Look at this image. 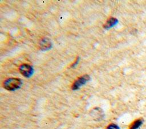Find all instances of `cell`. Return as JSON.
Here are the masks:
<instances>
[{
	"label": "cell",
	"mask_w": 146,
	"mask_h": 129,
	"mask_svg": "<svg viewBox=\"0 0 146 129\" xmlns=\"http://www.w3.org/2000/svg\"><path fill=\"white\" fill-rule=\"evenodd\" d=\"M143 123V119L141 118L137 119L134 120L129 126V129H138Z\"/></svg>",
	"instance_id": "6"
},
{
	"label": "cell",
	"mask_w": 146,
	"mask_h": 129,
	"mask_svg": "<svg viewBox=\"0 0 146 129\" xmlns=\"http://www.w3.org/2000/svg\"><path fill=\"white\" fill-rule=\"evenodd\" d=\"M90 80V77L88 75L86 74L80 77H79L78 80H76L75 82L73 84L72 89V90H77L79 89L82 86L84 85L88 81Z\"/></svg>",
	"instance_id": "3"
},
{
	"label": "cell",
	"mask_w": 146,
	"mask_h": 129,
	"mask_svg": "<svg viewBox=\"0 0 146 129\" xmlns=\"http://www.w3.org/2000/svg\"><path fill=\"white\" fill-rule=\"evenodd\" d=\"M118 23V20L115 18H111L109 19L106 23L104 26V28L106 29H109L114 26H115Z\"/></svg>",
	"instance_id": "4"
},
{
	"label": "cell",
	"mask_w": 146,
	"mask_h": 129,
	"mask_svg": "<svg viewBox=\"0 0 146 129\" xmlns=\"http://www.w3.org/2000/svg\"><path fill=\"white\" fill-rule=\"evenodd\" d=\"M22 81L20 78H10L3 82V87L7 90L14 91L19 89L22 85Z\"/></svg>",
	"instance_id": "1"
},
{
	"label": "cell",
	"mask_w": 146,
	"mask_h": 129,
	"mask_svg": "<svg viewBox=\"0 0 146 129\" xmlns=\"http://www.w3.org/2000/svg\"><path fill=\"white\" fill-rule=\"evenodd\" d=\"M52 44L50 41L47 39H42L40 43V48L42 50H47L51 47Z\"/></svg>",
	"instance_id": "5"
},
{
	"label": "cell",
	"mask_w": 146,
	"mask_h": 129,
	"mask_svg": "<svg viewBox=\"0 0 146 129\" xmlns=\"http://www.w3.org/2000/svg\"><path fill=\"white\" fill-rule=\"evenodd\" d=\"M106 129H120V127L116 124L111 123L107 126Z\"/></svg>",
	"instance_id": "7"
},
{
	"label": "cell",
	"mask_w": 146,
	"mask_h": 129,
	"mask_svg": "<svg viewBox=\"0 0 146 129\" xmlns=\"http://www.w3.org/2000/svg\"><path fill=\"white\" fill-rule=\"evenodd\" d=\"M19 69L21 73L26 77H31L34 73L33 68L31 65L27 64L21 65Z\"/></svg>",
	"instance_id": "2"
}]
</instances>
